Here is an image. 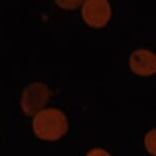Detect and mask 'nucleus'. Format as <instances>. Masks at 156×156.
<instances>
[{
	"label": "nucleus",
	"mask_w": 156,
	"mask_h": 156,
	"mask_svg": "<svg viewBox=\"0 0 156 156\" xmlns=\"http://www.w3.org/2000/svg\"><path fill=\"white\" fill-rule=\"evenodd\" d=\"M82 16L90 27H104L111 17L109 2L107 0H87L82 7Z\"/></svg>",
	"instance_id": "obj_3"
},
{
	"label": "nucleus",
	"mask_w": 156,
	"mask_h": 156,
	"mask_svg": "<svg viewBox=\"0 0 156 156\" xmlns=\"http://www.w3.org/2000/svg\"><path fill=\"white\" fill-rule=\"evenodd\" d=\"M86 156H111V155H110V153H108L106 151V150L96 148V149L90 150V151L87 153Z\"/></svg>",
	"instance_id": "obj_6"
},
{
	"label": "nucleus",
	"mask_w": 156,
	"mask_h": 156,
	"mask_svg": "<svg viewBox=\"0 0 156 156\" xmlns=\"http://www.w3.org/2000/svg\"><path fill=\"white\" fill-rule=\"evenodd\" d=\"M58 5L63 8H75L81 3V1H56Z\"/></svg>",
	"instance_id": "obj_7"
},
{
	"label": "nucleus",
	"mask_w": 156,
	"mask_h": 156,
	"mask_svg": "<svg viewBox=\"0 0 156 156\" xmlns=\"http://www.w3.org/2000/svg\"><path fill=\"white\" fill-rule=\"evenodd\" d=\"M33 131L40 139L56 141L69 131V122L61 110L57 108H46L35 114Z\"/></svg>",
	"instance_id": "obj_1"
},
{
	"label": "nucleus",
	"mask_w": 156,
	"mask_h": 156,
	"mask_svg": "<svg viewBox=\"0 0 156 156\" xmlns=\"http://www.w3.org/2000/svg\"><path fill=\"white\" fill-rule=\"evenodd\" d=\"M51 96V91L47 85L39 83H32L23 89L22 98H20V106L26 115L32 116L40 110L48 103Z\"/></svg>",
	"instance_id": "obj_2"
},
{
	"label": "nucleus",
	"mask_w": 156,
	"mask_h": 156,
	"mask_svg": "<svg viewBox=\"0 0 156 156\" xmlns=\"http://www.w3.org/2000/svg\"><path fill=\"white\" fill-rule=\"evenodd\" d=\"M129 66L139 76H151L156 72V56L150 50H135L129 57Z\"/></svg>",
	"instance_id": "obj_4"
},
{
	"label": "nucleus",
	"mask_w": 156,
	"mask_h": 156,
	"mask_svg": "<svg viewBox=\"0 0 156 156\" xmlns=\"http://www.w3.org/2000/svg\"><path fill=\"white\" fill-rule=\"evenodd\" d=\"M155 129L150 131L145 137V145L149 153L154 156L155 155Z\"/></svg>",
	"instance_id": "obj_5"
}]
</instances>
